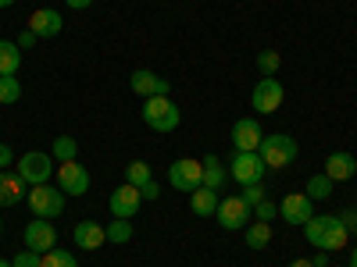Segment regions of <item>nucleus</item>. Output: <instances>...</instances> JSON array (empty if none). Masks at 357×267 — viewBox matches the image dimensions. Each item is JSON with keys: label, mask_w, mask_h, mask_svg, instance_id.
I'll list each match as a JSON object with an SVG mask.
<instances>
[{"label": "nucleus", "mask_w": 357, "mask_h": 267, "mask_svg": "<svg viewBox=\"0 0 357 267\" xmlns=\"http://www.w3.org/2000/svg\"><path fill=\"white\" fill-rule=\"evenodd\" d=\"M218 193L215 189H207V186H200V189H193L190 193V211L197 214V218H215V211H218Z\"/></svg>", "instance_id": "21"}, {"label": "nucleus", "mask_w": 357, "mask_h": 267, "mask_svg": "<svg viewBox=\"0 0 357 267\" xmlns=\"http://www.w3.org/2000/svg\"><path fill=\"white\" fill-rule=\"evenodd\" d=\"M347 243H350V232H347L343 218L329 214V218H325V235H321V250H325V253H336V250H343Z\"/></svg>", "instance_id": "19"}, {"label": "nucleus", "mask_w": 357, "mask_h": 267, "mask_svg": "<svg viewBox=\"0 0 357 267\" xmlns=\"http://www.w3.org/2000/svg\"><path fill=\"white\" fill-rule=\"evenodd\" d=\"M65 4H68L72 11H86V8H93V0H65Z\"/></svg>", "instance_id": "39"}, {"label": "nucleus", "mask_w": 357, "mask_h": 267, "mask_svg": "<svg viewBox=\"0 0 357 267\" xmlns=\"http://www.w3.org/2000/svg\"><path fill=\"white\" fill-rule=\"evenodd\" d=\"M25 203H29V211H33V218L54 221V218L65 214V193L57 189V186H50V182L47 186H29Z\"/></svg>", "instance_id": "4"}, {"label": "nucleus", "mask_w": 357, "mask_h": 267, "mask_svg": "<svg viewBox=\"0 0 357 267\" xmlns=\"http://www.w3.org/2000/svg\"><path fill=\"white\" fill-rule=\"evenodd\" d=\"M200 164H204V186H207V189H215V193H222V189L229 186V168H225L215 154H207Z\"/></svg>", "instance_id": "20"}, {"label": "nucleus", "mask_w": 357, "mask_h": 267, "mask_svg": "<svg viewBox=\"0 0 357 267\" xmlns=\"http://www.w3.org/2000/svg\"><path fill=\"white\" fill-rule=\"evenodd\" d=\"M229 178L236 186H254L264 178V161L261 154H243V150H232V161H229Z\"/></svg>", "instance_id": "7"}, {"label": "nucleus", "mask_w": 357, "mask_h": 267, "mask_svg": "<svg viewBox=\"0 0 357 267\" xmlns=\"http://www.w3.org/2000/svg\"><path fill=\"white\" fill-rule=\"evenodd\" d=\"M40 267H79V260L68 253V250H47V253H40Z\"/></svg>", "instance_id": "28"}, {"label": "nucleus", "mask_w": 357, "mask_h": 267, "mask_svg": "<svg viewBox=\"0 0 357 267\" xmlns=\"http://www.w3.org/2000/svg\"><path fill=\"white\" fill-rule=\"evenodd\" d=\"M54 164H57V161H54L50 154H43V150H29V154H22V157L15 161V171L22 175V182H25V186H47L50 178L57 175Z\"/></svg>", "instance_id": "3"}, {"label": "nucleus", "mask_w": 357, "mask_h": 267, "mask_svg": "<svg viewBox=\"0 0 357 267\" xmlns=\"http://www.w3.org/2000/svg\"><path fill=\"white\" fill-rule=\"evenodd\" d=\"M29 196V186L18 171H0V207H18Z\"/></svg>", "instance_id": "17"}, {"label": "nucleus", "mask_w": 357, "mask_h": 267, "mask_svg": "<svg viewBox=\"0 0 357 267\" xmlns=\"http://www.w3.org/2000/svg\"><path fill=\"white\" fill-rule=\"evenodd\" d=\"M139 193H143V200H151V203H154V200L161 196V189H158V182H146V186H143Z\"/></svg>", "instance_id": "37"}, {"label": "nucleus", "mask_w": 357, "mask_h": 267, "mask_svg": "<svg viewBox=\"0 0 357 267\" xmlns=\"http://www.w3.org/2000/svg\"><path fill=\"white\" fill-rule=\"evenodd\" d=\"M61 29H65V18L54 8H40L29 15V33H36V40H54L61 36Z\"/></svg>", "instance_id": "15"}, {"label": "nucleus", "mask_w": 357, "mask_h": 267, "mask_svg": "<svg viewBox=\"0 0 357 267\" xmlns=\"http://www.w3.org/2000/svg\"><path fill=\"white\" fill-rule=\"evenodd\" d=\"M129 89H132L136 97L151 100V97H168L172 93V82L161 79V75H154V72H146V68H136L129 75Z\"/></svg>", "instance_id": "12"}, {"label": "nucleus", "mask_w": 357, "mask_h": 267, "mask_svg": "<svg viewBox=\"0 0 357 267\" xmlns=\"http://www.w3.org/2000/svg\"><path fill=\"white\" fill-rule=\"evenodd\" d=\"M243 239H247L250 250H264L268 243H272V225H268V221H250L243 228Z\"/></svg>", "instance_id": "23"}, {"label": "nucleus", "mask_w": 357, "mask_h": 267, "mask_svg": "<svg viewBox=\"0 0 357 267\" xmlns=\"http://www.w3.org/2000/svg\"><path fill=\"white\" fill-rule=\"evenodd\" d=\"M279 214H282V221L286 225H307L311 218H314V200L307 196V193H289L282 203H279Z\"/></svg>", "instance_id": "13"}, {"label": "nucleus", "mask_w": 357, "mask_h": 267, "mask_svg": "<svg viewBox=\"0 0 357 267\" xmlns=\"http://www.w3.org/2000/svg\"><path fill=\"white\" fill-rule=\"evenodd\" d=\"M15 4V0H0V8H11Z\"/></svg>", "instance_id": "44"}, {"label": "nucleus", "mask_w": 357, "mask_h": 267, "mask_svg": "<svg viewBox=\"0 0 357 267\" xmlns=\"http://www.w3.org/2000/svg\"><path fill=\"white\" fill-rule=\"evenodd\" d=\"M18 100H22V82H18L15 75H0V104L11 107V104H18Z\"/></svg>", "instance_id": "29"}, {"label": "nucleus", "mask_w": 357, "mask_h": 267, "mask_svg": "<svg viewBox=\"0 0 357 267\" xmlns=\"http://www.w3.org/2000/svg\"><path fill=\"white\" fill-rule=\"evenodd\" d=\"M275 214H279V203H272L268 196L254 207V221H268V225H272V221H275Z\"/></svg>", "instance_id": "32"}, {"label": "nucleus", "mask_w": 357, "mask_h": 267, "mask_svg": "<svg viewBox=\"0 0 357 267\" xmlns=\"http://www.w3.org/2000/svg\"><path fill=\"white\" fill-rule=\"evenodd\" d=\"M11 264H15V267H40V253H36V250H22V253H15Z\"/></svg>", "instance_id": "34"}, {"label": "nucleus", "mask_w": 357, "mask_h": 267, "mask_svg": "<svg viewBox=\"0 0 357 267\" xmlns=\"http://www.w3.org/2000/svg\"><path fill=\"white\" fill-rule=\"evenodd\" d=\"M11 164H15V150H11L8 143H0V171H8Z\"/></svg>", "instance_id": "35"}, {"label": "nucleus", "mask_w": 357, "mask_h": 267, "mask_svg": "<svg viewBox=\"0 0 357 267\" xmlns=\"http://www.w3.org/2000/svg\"><path fill=\"white\" fill-rule=\"evenodd\" d=\"M168 182H172V189H178V193L200 189V186H204V164L193 161V157L172 161V164H168Z\"/></svg>", "instance_id": "6"}, {"label": "nucleus", "mask_w": 357, "mask_h": 267, "mask_svg": "<svg viewBox=\"0 0 357 267\" xmlns=\"http://www.w3.org/2000/svg\"><path fill=\"white\" fill-rule=\"evenodd\" d=\"M261 125H257V118H236V125H232V150H243V154H257L261 150Z\"/></svg>", "instance_id": "14"}, {"label": "nucleus", "mask_w": 357, "mask_h": 267, "mask_svg": "<svg viewBox=\"0 0 357 267\" xmlns=\"http://www.w3.org/2000/svg\"><path fill=\"white\" fill-rule=\"evenodd\" d=\"M257 154H261L264 168L282 171V168H289V164L296 161L301 146H296V139L286 136V132H272V136H264V139H261V150H257Z\"/></svg>", "instance_id": "1"}, {"label": "nucleus", "mask_w": 357, "mask_h": 267, "mask_svg": "<svg viewBox=\"0 0 357 267\" xmlns=\"http://www.w3.org/2000/svg\"><path fill=\"white\" fill-rule=\"evenodd\" d=\"M22 68V50L11 40H0V75H18Z\"/></svg>", "instance_id": "22"}, {"label": "nucleus", "mask_w": 357, "mask_h": 267, "mask_svg": "<svg viewBox=\"0 0 357 267\" xmlns=\"http://www.w3.org/2000/svg\"><path fill=\"white\" fill-rule=\"evenodd\" d=\"M350 267H357V246H354V253H350Z\"/></svg>", "instance_id": "42"}, {"label": "nucleus", "mask_w": 357, "mask_h": 267, "mask_svg": "<svg viewBox=\"0 0 357 267\" xmlns=\"http://www.w3.org/2000/svg\"><path fill=\"white\" fill-rule=\"evenodd\" d=\"M0 267H15V264H11V260H4V257H0Z\"/></svg>", "instance_id": "43"}, {"label": "nucleus", "mask_w": 357, "mask_h": 267, "mask_svg": "<svg viewBox=\"0 0 357 267\" xmlns=\"http://www.w3.org/2000/svg\"><path fill=\"white\" fill-rule=\"evenodd\" d=\"M340 218H343L347 232H357V211H347V214H340Z\"/></svg>", "instance_id": "38"}, {"label": "nucleus", "mask_w": 357, "mask_h": 267, "mask_svg": "<svg viewBox=\"0 0 357 267\" xmlns=\"http://www.w3.org/2000/svg\"><path fill=\"white\" fill-rule=\"evenodd\" d=\"M311 264H314V267H329V253H325V250H318V253L311 257Z\"/></svg>", "instance_id": "40"}, {"label": "nucleus", "mask_w": 357, "mask_h": 267, "mask_svg": "<svg viewBox=\"0 0 357 267\" xmlns=\"http://www.w3.org/2000/svg\"><path fill=\"white\" fill-rule=\"evenodd\" d=\"M143 122L154 132L168 136V132L178 129L183 114H178V104H172V97H151V100H143Z\"/></svg>", "instance_id": "2"}, {"label": "nucleus", "mask_w": 357, "mask_h": 267, "mask_svg": "<svg viewBox=\"0 0 357 267\" xmlns=\"http://www.w3.org/2000/svg\"><path fill=\"white\" fill-rule=\"evenodd\" d=\"M321 171L329 175L333 182H350V178L357 175V157L347 154V150H336V154L325 157V168H321Z\"/></svg>", "instance_id": "16"}, {"label": "nucleus", "mask_w": 357, "mask_h": 267, "mask_svg": "<svg viewBox=\"0 0 357 267\" xmlns=\"http://www.w3.org/2000/svg\"><path fill=\"white\" fill-rule=\"evenodd\" d=\"M22 239H25V250L47 253V250L57 246V228H54V221H47V218H33V221L25 225Z\"/></svg>", "instance_id": "10"}, {"label": "nucleus", "mask_w": 357, "mask_h": 267, "mask_svg": "<svg viewBox=\"0 0 357 267\" xmlns=\"http://www.w3.org/2000/svg\"><path fill=\"white\" fill-rule=\"evenodd\" d=\"M57 189H61L65 196H86L89 193V171L79 161L57 164Z\"/></svg>", "instance_id": "9"}, {"label": "nucleus", "mask_w": 357, "mask_h": 267, "mask_svg": "<svg viewBox=\"0 0 357 267\" xmlns=\"http://www.w3.org/2000/svg\"><path fill=\"white\" fill-rule=\"evenodd\" d=\"M126 182L136 186V189H143L146 182H154L151 164H146V161H129V164H126Z\"/></svg>", "instance_id": "26"}, {"label": "nucleus", "mask_w": 357, "mask_h": 267, "mask_svg": "<svg viewBox=\"0 0 357 267\" xmlns=\"http://www.w3.org/2000/svg\"><path fill=\"white\" fill-rule=\"evenodd\" d=\"M325 218L329 214H321V218H311L307 225H304V239L314 246V250H321V235H325Z\"/></svg>", "instance_id": "31"}, {"label": "nucleus", "mask_w": 357, "mask_h": 267, "mask_svg": "<svg viewBox=\"0 0 357 267\" xmlns=\"http://www.w3.org/2000/svg\"><path fill=\"white\" fill-rule=\"evenodd\" d=\"M29 47H36V33H29V29H25V33L18 36V50H29Z\"/></svg>", "instance_id": "36"}, {"label": "nucleus", "mask_w": 357, "mask_h": 267, "mask_svg": "<svg viewBox=\"0 0 357 267\" xmlns=\"http://www.w3.org/2000/svg\"><path fill=\"white\" fill-rule=\"evenodd\" d=\"M286 100V89L275 75H261V82L254 86V93H250V107L257 114H275Z\"/></svg>", "instance_id": "5"}, {"label": "nucleus", "mask_w": 357, "mask_h": 267, "mask_svg": "<svg viewBox=\"0 0 357 267\" xmlns=\"http://www.w3.org/2000/svg\"><path fill=\"white\" fill-rule=\"evenodd\" d=\"M0 235H4V221H0Z\"/></svg>", "instance_id": "45"}, {"label": "nucleus", "mask_w": 357, "mask_h": 267, "mask_svg": "<svg viewBox=\"0 0 357 267\" xmlns=\"http://www.w3.org/2000/svg\"><path fill=\"white\" fill-rule=\"evenodd\" d=\"M240 196H243V203H247L250 211H254V207H257V203H261L268 193H264V186H261V182H254V186H243V193H240Z\"/></svg>", "instance_id": "33"}, {"label": "nucleus", "mask_w": 357, "mask_h": 267, "mask_svg": "<svg viewBox=\"0 0 357 267\" xmlns=\"http://www.w3.org/2000/svg\"><path fill=\"white\" fill-rule=\"evenodd\" d=\"M72 239H75L79 250H100V246L107 243V232H104V225H97V221H79V225L72 228Z\"/></svg>", "instance_id": "18"}, {"label": "nucleus", "mask_w": 357, "mask_h": 267, "mask_svg": "<svg viewBox=\"0 0 357 267\" xmlns=\"http://www.w3.org/2000/svg\"><path fill=\"white\" fill-rule=\"evenodd\" d=\"M279 68H282V54L279 50H261L257 54V72L261 75H279Z\"/></svg>", "instance_id": "30"}, {"label": "nucleus", "mask_w": 357, "mask_h": 267, "mask_svg": "<svg viewBox=\"0 0 357 267\" xmlns=\"http://www.w3.org/2000/svg\"><path fill=\"white\" fill-rule=\"evenodd\" d=\"M139 203H143V193L136 189V186H129V182H122L114 193H111V200H107V211L114 214V218H126V221H132L136 214H139Z\"/></svg>", "instance_id": "11"}, {"label": "nucleus", "mask_w": 357, "mask_h": 267, "mask_svg": "<svg viewBox=\"0 0 357 267\" xmlns=\"http://www.w3.org/2000/svg\"><path fill=\"white\" fill-rule=\"evenodd\" d=\"M289 267H314V264H311V260H307V257H296V260H293V264H289Z\"/></svg>", "instance_id": "41"}, {"label": "nucleus", "mask_w": 357, "mask_h": 267, "mask_svg": "<svg viewBox=\"0 0 357 267\" xmlns=\"http://www.w3.org/2000/svg\"><path fill=\"white\" fill-rule=\"evenodd\" d=\"M50 157H54L57 164L75 161V157H79V143H75V136H57L54 146H50Z\"/></svg>", "instance_id": "24"}, {"label": "nucleus", "mask_w": 357, "mask_h": 267, "mask_svg": "<svg viewBox=\"0 0 357 267\" xmlns=\"http://www.w3.org/2000/svg\"><path fill=\"white\" fill-rule=\"evenodd\" d=\"M107 243H114V246H126L129 239H132V221H126V218H114L107 228Z\"/></svg>", "instance_id": "27"}, {"label": "nucleus", "mask_w": 357, "mask_h": 267, "mask_svg": "<svg viewBox=\"0 0 357 267\" xmlns=\"http://www.w3.org/2000/svg\"><path fill=\"white\" fill-rule=\"evenodd\" d=\"M333 186H336V182H333V178L321 171V175H311V178H307L304 193H307L311 200H329V196H333Z\"/></svg>", "instance_id": "25"}, {"label": "nucleus", "mask_w": 357, "mask_h": 267, "mask_svg": "<svg viewBox=\"0 0 357 267\" xmlns=\"http://www.w3.org/2000/svg\"><path fill=\"white\" fill-rule=\"evenodd\" d=\"M215 218H218V225L225 232H240V228H247L254 221V211L243 203V196H225V200H218Z\"/></svg>", "instance_id": "8"}]
</instances>
